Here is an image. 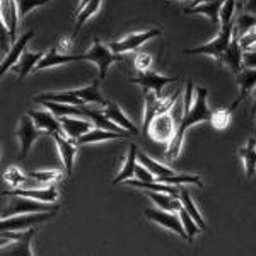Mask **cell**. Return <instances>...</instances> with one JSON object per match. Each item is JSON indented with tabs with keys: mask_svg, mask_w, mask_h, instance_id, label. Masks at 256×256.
Wrapping results in <instances>:
<instances>
[{
	"mask_svg": "<svg viewBox=\"0 0 256 256\" xmlns=\"http://www.w3.org/2000/svg\"><path fill=\"white\" fill-rule=\"evenodd\" d=\"M208 90L205 88H196L195 89V99H193V104L190 110H184L183 116H181V122L178 125V130L174 134V137L169 142L168 150H166V159L172 160L180 156L181 147H183L184 142V134L190 126H195L198 123H207L212 120V113L214 111L208 108Z\"/></svg>",
	"mask_w": 256,
	"mask_h": 256,
	"instance_id": "cell-1",
	"label": "cell"
},
{
	"mask_svg": "<svg viewBox=\"0 0 256 256\" xmlns=\"http://www.w3.org/2000/svg\"><path fill=\"white\" fill-rule=\"evenodd\" d=\"M180 94L181 90L178 89L176 92L169 94L168 98H160L154 90H144V101H146V104H144V125H142L144 135H148V126H150L152 120L174 108Z\"/></svg>",
	"mask_w": 256,
	"mask_h": 256,
	"instance_id": "cell-2",
	"label": "cell"
},
{
	"mask_svg": "<svg viewBox=\"0 0 256 256\" xmlns=\"http://www.w3.org/2000/svg\"><path fill=\"white\" fill-rule=\"evenodd\" d=\"M184 110L181 111V104L176 102L174 104V111H168V113H162L159 116H156L152 120L150 126H148V135L156 140V142H160V144H166L169 146V142L174 137L176 130H178V125L181 122V116H183Z\"/></svg>",
	"mask_w": 256,
	"mask_h": 256,
	"instance_id": "cell-3",
	"label": "cell"
},
{
	"mask_svg": "<svg viewBox=\"0 0 256 256\" xmlns=\"http://www.w3.org/2000/svg\"><path fill=\"white\" fill-rule=\"evenodd\" d=\"M234 26H236V20H230V22L220 24L217 36L210 41V43H205V44L196 46V48L184 50V55H207V56H212V58H216L218 62L222 58V55L226 53V50H227V46H229L230 40H232Z\"/></svg>",
	"mask_w": 256,
	"mask_h": 256,
	"instance_id": "cell-4",
	"label": "cell"
},
{
	"mask_svg": "<svg viewBox=\"0 0 256 256\" xmlns=\"http://www.w3.org/2000/svg\"><path fill=\"white\" fill-rule=\"evenodd\" d=\"M84 56L86 62H90V64H94L98 67V79L101 80H104L111 65L120 60L118 53H114L110 46H106L99 38H94L92 46H90L89 52L84 53Z\"/></svg>",
	"mask_w": 256,
	"mask_h": 256,
	"instance_id": "cell-5",
	"label": "cell"
},
{
	"mask_svg": "<svg viewBox=\"0 0 256 256\" xmlns=\"http://www.w3.org/2000/svg\"><path fill=\"white\" fill-rule=\"evenodd\" d=\"M58 212L52 210V212H31V214H20V216L14 217H7L0 220V229L2 230H28L32 227H38L41 224H44L50 218H53Z\"/></svg>",
	"mask_w": 256,
	"mask_h": 256,
	"instance_id": "cell-6",
	"label": "cell"
},
{
	"mask_svg": "<svg viewBox=\"0 0 256 256\" xmlns=\"http://www.w3.org/2000/svg\"><path fill=\"white\" fill-rule=\"evenodd\" d=\"M9 198H10V204L7 208H4L2 218L20 216V214H31V212H52V210L60 208L58 205H52V204H46V202L32 200V198H28V196L12 195Z\"/></svg>",
	"mask_w": 256,
	"mask_h": 256,
	"instance_id": "cell-7",
	"label": "cell"
},
{
	"mask_svg": "<svg viewBox=\"0 0 256 256\" xmlns=\"http://www.w3.org/2000/svg\"><path fill=\"white\" fill-rule=\"evenodd\" d=\"M41 134H44V132L36 126V123L32 122V118L30 114H24V116L20 118L18 132H16V135H18V138H19V144H20V152H19L20 160H24L28 158L32 144L41 137Z\"/></svg>",
	"mask_w": 256,
	"mask_h": 256,
	"instance_id": "cell-8",
	"label": "cell"
},
{
	"mask_svg": "<svg viewBox=\"0 0 256 256\" xmlns=\"http://www.w3.org/2000/svg\"><path fill=\"white\" fill-rule=\"evenodd\" d=\"M160 34H162V31H160L159 28H152V30H147V31L132 32V34L125 36V38L120 41H111L108 46L113 50L114 53L122 55V53H126V52H135V50H138L144 43H147L148 40L158 38Z\"/></svg>",
	"mask_w": 256,
	"mask_h": 256,
	"instance_id": "cell-9",
	"label": "cell"
},
{
	"mask_svg": "<svg viewBox=\"0 0 256 256\" xmlns=\"http://www.w3.org/2000/svg\"><path fill=\"white\" fill-rule=\"evenodd\" d=\"M144 216H146L148 220L166 227V229L172 230V232H176L180 238L188 241V234H186V230H184L183 224H181V218L180 216H176L174 212H168V210H162V208H146L144 210Z\"/></svg>",
	"mask_w": 256,
	"mask_h": 256,
	"instance_id": "cell-10",
	"label": "cell"
},
{
	"mask_svg": "<svg viewBox=\"0 0 256 256\" xmlns=\"http://www.w3.org/2000/svg\"><path fill=\"white\" fill-rule=\"evenodd\" d=\"M178 77H166V76H160V74L154 72V70H138L137 76L132 77L130 82L132 84H137L140 86L144 90H154L160 96V90L166 88L168 84L171 82H176Z\"/></svg>",
	"mask_w": 256,
	"mask_h": 256,
	"instance_id": "cell-11",
	"label": "cell"
},
{
	"mask_svg": "<svg viewBox=\"0 0 256 256\" xmlns=\"http://www.w3.org/2000/svg\"><path fill=\"white\" fill-rule=\"evenodd\" d=\"M242 53H244V50H242L241 41H239V32L236 31V28H234L232 40H230V43H229V46H227L226 53L222 55V58L218 60L217 64L229 67L234 72V76H238V74L241 72V68H242Z\"/></svg>",
	"mask_w": 256,
	"mask_h": 256,
	"instance_id": "cell-12",
	"label": "cell"
},
{
	"mask_svg": "<svg viewBox=\"0 0 256 256\" xmlns=\"http://www.w3.org/2000/svg\"><path fill=\"white\" fill-rule=\"evenodd\" d=\"M4 196H12V195H19V196H28L32 200H40V202H46V204H55L58 200V190L53 184L44 188H12L2 192Z\"/></svg>",
	"mask_w": 256,
	"mask_h": 256,
	"instance_id": "cell-13",
	"label": "cell"
},
{
	"mask_svg": "<svg viewBox=\"0 0 256 256\" xmlns=\"http://www.w3.org/2000/svg\"><path fill=\"white\" fill-rule=\"evenodd\" d=\"M70 62H86L84 53H82V55H70V53H64V52L60 53L58 46H53V48H50L43 55V58L38 62L34 72H40V70H44V68L58 67V65L70 64Z\"/></svg>",
	"mask_w": 256,
	"mask_h": 256,
	"instance_id": "cell-14",
	"label": "cell"
},
{
	"mask_svg": "<svg viewBox=\"0 0 256 256\" xmlns=\"http://www.w3.org/2000/svg\"><path fill=\"white\" fill-rule=\"evenodd\" d=\"M53 138H55L56 146H58V152L62 156V162H64L65 172H67V176H70L74 171V160H76L77 150H79V140H74L70 137L65 138L62 134H55Z\"/></svg>",
	"mask_w": 256,
	"mask_h": 256,
	"instance_id": "cell-15",
	"label": "cell"
},
{
	"mask_svg": "<svg viewBox=\"0 0 256 256\" xmlns=\"http://www.w3.org/2000/svg\"><path fill=\"white\" fill-rule=\"evenodd\" d=\"M34 36V31H28V32H24L20 38H18L14 41V44L10 46L9 50V53L7 55H4V58H2V64H0V74H6L7 70L14 67L16 64L19 62V58L22 56V53H24V50H26L28 46V43L31 41V38Z\"/></svg>",
	"mask_w": 256,
	"mask_h": 256,
	"instance_id": "cell-16",
	"label": "cell"
},
{
	"mask_svg": "<svg viewBox=\"0 0 256 256\" xmlns=\"http://www.w3.org/2000/svg\"><path fill=\"white\" fill-rule=\"evenodd\" d=\"M28 114L32 118V122L36 123V126L40 130H43L48 135H55V134H64V128H62L60 120L52 113V111H38V110H30Z\"/></svg>",
	"mask_w": 256,
	"mask_h": 256,
	"instance_id": "cell-17",
	"label": "cell"
},
{
	"mask_svg": "<svg viewBox=\"0 0 256 256\" xmlns=\"http://www.w3.org/2000/svg\"><path fill=\"white\" fill-rule=\"evenodd\" d=\"M0 16H2V22L9 28L12 41L18 40V28H19V10L16 0H0Z\"/></svg>",
	"mask_w": 256,
	"mask_h": 256,
	"instance_id": "cell-18",
	"label": "cell"
},
{
	"mask_svg": "<svg viewBox=\"0 0 256 256\" xmlns=\"http://www.w3.org/2000/svg\"><path fill=\"white\" fill-rule=\"evenodd\" d=\"M226 0H208V2L198 4V6L192 7V9H183L184 14H202L205 18L212 20V24L220 28V10Z\"/></svg>",
	"mask_w": 256,
	"mask_h": 256,
	"instance_id": "cell-19",
	"label": "cell"
},
{
	"mask_svg": "<svg viewBox=\"0 0 256 256\" xmlns=\"http://www.w3.org/2000/svg\"><path fill=\"white\" fill-rule=\"evenodd\" d=\"M58 120L62 123V128H64V134L67 135V137L74 138V140H79L82 135L88 134L94 125L90 120H80V116L79 118L62 116Z\"/></svg>",
	"mask_w": 256,
	"mask_h": 256,
	"instance_id": "cell-20",
	"label": "cell"
},
{
	"mask_svg": "<svg viewBox=\"0 0 256 256\" xmlns=\"http://www.w3.org/2000/svg\"><path fill=\"white\" fill-rule=\"evenodd\" d=\"M130 132H113V130H104V128H90L88 134H84L79 138V144H96V142H104V140H114V138H128ZM134 137V135H132Z\"/></svg>",
	"mask_w": 256,
	"mask_h": 256,
	"instance_id": "cell-21",
	"label": "cell"
},
{
	"mask_svg": "<svg viewBox=\"0 0 256 256\" xmlns=\"http://www.w3.org/2000/svg\"><path fill=\"white\" fill-rule=\"evenodd\" d=\"M236 82L239 86L241 94H239V98L234 102L239 104V102L244 101V99L251 94V90L256 88V68H250V67L241 68V72L236 76Z\"/></svg>",
	"mask_w": 256,
	"mask_h": 256,
	"instance_id": "cell-22",
	"label": "cell"
},
{
	"mask_svg": "<svg viewBox=\"0 0 256 256\" xmlns=\"http://www.w3.org/2000/svg\"><path fill=\"white\" fill-rule=\"evenodd\" d=\"M137 160H138V150L135 144H130V148H128V154L125 159V164L120 169V172L116 178L113 180V184H120L125 183L126 180H132L135 176V168H137Z\"/></svg>",
	"mask_w": 256,
	"mask_h": 256,
	"instance_id": "cell-23",
	"label": "cell"
},
{
	"mask_svg": "<svg viewBox=\"0 0 256 256\" xmlns=\"http://www.w3.org/2000/svg\"><path fill=\"white\" fill-rule=\"evenodd\" d=\"M102 111H104V114L110 120H113V122L116 123L118 126H122V128H125V130H128L132 135H134V137H137V135L140 134L138 128L126 118V114L123 113L122 108H120L118 104H114V102H106V106H104V110H102Z\"/></svg>",
	"mask_w": 256,
	"mask_h": 256,
	"instance_id": "cell-24",
	"label": "cell"
},
{
	"mask_svg": "<svg viewBox=\"0 0 256 256\" xmlns=\"http://www.w3.org/2000/svg\"><path fill=\"white\" fill-rule=\"evenodd\" d=\"M239 158L244 162L246 180L251 181L256 174V140L253 137L248 138L246 146L239 148Z\"/></svg>",
	"mask_w": 256,
	"mask_h": 256,
	"instance_id": "cell-25",
	"label": "cell"
},
{
	"mask_svg": "<svg viewBox=\"0 0 256 256\" xmlns=\"http://www.w3.org/2000/svg\"><path fill=\"white\" fill-rule=\"evenodd\" d=\"M43 55H44V52H36V53L24 52L22 53V56L19 58V62L12 67L14 68V72L19 76L20 80H22L30 72H34L36 65H38V62L43 58Z\"/></svg>",
	"mask_w": 256,
	"mask_h": 256,
	"instance_id": "cell-26",
	"label": "cell"
},
{
	"mask_svg": "<svg viewBox=\"0 0 256 256\" xmlns=\"http://www.w3.org/2000/svg\"><path fill=\"white\" fill-rule=\"evenodd\" d=\"M38 104H43L44 108L52 111L56 118L62 116H80L86 118L84 106H74V104H64V102H55V101H41Z\"/></svg>",
	"mask_w": 256,
	"mask_h": 256,
	"instance_id": "cell-27",
	"label": "cell"
},
{
	"mask_svg": "<svg viewBox=\"0 0 256 256\" xmlns=\"http://www.w3.org/2000/svg\"><path fill=\"white\" fill-rule=\"evenodd\" d=\"M41 101H55V102H64V104H74V106H86V101L79 96L74 94V90H62V92H46L41 96L34 98V102Z\"/></svg>",
	"mask_w": 256,
	"mask_h": 256,
	"instance_id": "cell-28",
	"label": "cell"
},
{
	"mask_svg": "<svg viewBox=\"0 0 256 256\" xmlns=\"http://www.w3.org/2000/svg\"><path fill=\"white\" fill-rule=\"evenodd\" d=\"M99 82H101V79L92 80L89 86H86V88L76 89V90H74V94H76V96H79L80 99H84L86 104H89V102H94V104L106 106V102H108V101L102 98L101 90H99Z\"/></svg>",
	"mask_w": 256,
	"mask_h": 256,
	"instance_id": "cell-29",
	"label": "cell"
},
{
	"mask_svg": "<svg viewBox=\"0 0 256 256\" xmlns=\"http://www.w3.org/2000/svg\"><path fill=\"white\" fill-rule=\"evenodd\" d=\"M147 196L152 198L156 202L159 208L168 210V212H178L181 208V200L180 196H174L171 193H162V192H147Z\"/></svg>",
	"mask_w": 256,
	"mask_h": 256,
	"instance_id": "cell-30",
	"label": "cell"
},
{
	"mask_svg": "<svg viewBox=\"0 0 256 256\" xmlns=\"http://www.w3.org/2000/svg\"><path fill=\"white\" fill-rule=\"evenodd\" d=\"M84 113H86V118L90 120L96 126L99 128H104V130H113V132H125V128L118 126L113 120H110L108 116L104 114V111H94V110H89L88 106H84Z\"/></svg>",
	"mask_w": 256,
	"mask_h": 256,
	"instance_id": "cell-31",
	"label": "cell"
},
{
	"mask_svg": "<svg viewBox=\"0 0 256 256\" xmlns=\"http://www.w3.org/2000/svg\"><path fill=\"white\" fill-rule=\"evenodd\" d=\"M236 108H238L236 102H230V106H227V108H218L214 111L212 120H210L212 126L216 128V130H226V128L229 126L230 118H232V113Z\"/></svg>",
	"mask_w": 256,
	"mask_h": 256,
	"instance_id": "cell-32",
	"label": "cell"
},
{
	"mask_svg": "<svg viewBox=\"0 0 256 256\" xmlns=\"http://www.w3.org/2000/svg\"><path fill=\"white\" fill-rule=\"evenodd\" d=\"M40 227V226H38ZM38 227H32V229L28 230V234H26V238L24 239H20V241H14V244L9 246L6 250L4 248V253H10V254H28V256H31L32 254V250H31V239L34 238V234H36V230H38Z\"/></svg>",
	"mask_w": 256,
	"mask_h": 256,
	"instance_id": "cell-33",
	"label": "cell"
},
{
	"mask_svg": "<svg viewBox=\"0 0 256 256\" xmlns=\"http://www.w3.org/2000/svg\"><path fill=\"white\" fill-rule=\"evenodd\" d=\"M138 160L148 169V171L152 172V174L156 176V180H158V178H168V176L176 174L174 169H169L166 166H162L160 162H158V160H154V159H150L147 154H144V152H140V154H138Z\"/></svg>",
	"mask_w": 256,
	"mask_h": 256,
	"instance_id": "cell-34",
	"label": "cell"
},
{
	"mask_svg": "<svg viewBox=\"0 0 256 256\" xmlns=\"http://www.w3.org/2000/svg\"><path fill=\"white\" fill-rule=\"evenodd\" d=\"M102 0H90V2L88 4L86 7H82L80 10H77V22H76V30H74L72 36L76 38L77 34H79L80 28L86 24V20H88L89 18H92L94 14H98L99 7H101Z\"/></svg>",
	"mask_w": 256,
	"mask_h": 256,
	"instance_id": "cell-35",
	"label": "cell"
},
{
	"mask_svg": "<svg viewBox=\"0 0 256 256\" xmlns=\"http://www.w3.org/2000/svg\"><path fill=\"white\" fill-rule=\"evenodd\" d=\"M180 200H181V204H183V207L188 210V214L192 216L195 220L198 222V226H200V229L204 230L205 227V220H204V217H202V214L198 212V208L195 207V204H193V200H192V196H190V192L184 186H180Z\"/></svg>",
	"mask_w": 256,
	"mask_h": 256,
	"instance_id": "cell-36",
	"label": "cell"
},
{
	"mask_svg": "<svg viewBox=\"0 0 256 256\" xmlns=\"http://www.w3.org/2000/svg\"><path fill=\"white\" fill-rule=\"evenodd\" d=\"M158 181H162V183H168V184H174V186H181V184H196V186L204 188V181H202L200 176H195V174H172V176H168V178H158Z\"/></svg>",
	"mask_w": 256,
	"mask_h": 256,
	"instance_id": "cell-37",
	"label": "cell"
},
{
	"mask_svg": "<svg viewBox=\"0 0 256 256\" xmlns=\"http://www.w3.org/2000/svg\"><path fill=\"white\" fill-rule=\"evenodd\" d=\"M178 214H180V218H181V224H183L184 227V230H186V234H188V241L192 242L193 239H195V236L198 234V230H202L200 229V226H198V222L193 218L192 216L188 214V210L181 205V208L178 210Z\"/></svg>",
	"mask_w": 256,
	"mask_h": 256,
	"instance_id": "cell-38",
	"label": "cell"
},
{
	"mask_svg": "<svg viewBox=\"0 0 256 256\" xmlns=\"http://www.w3.org/2000/svg\"><path fill=\"white\" fill-rule=\"evenodd\" d=\"M52 0H16V4H18V10H19V19L22 20L26 18L30 12H32L34 9H38V7H43L50 4Z\"/></svg>",
	"mask_w": 256,
	"mask_h": 256,
	"instance_id": "cell-39",
	"label": "cell"
},
{
	"mask_svg": "<svg viewBox=\"0 0 256 256\" xmlns=\"http://www.w3.org/2000/svg\"><path fill=\"white\" fill-rule=\"evenodd\" d=\"M256 26V14H250V12L244 10V14H241L239 18L236 19V31L239 32V36L246 34L250 30H253Z\"/></svg>",
	"mask_w": 256,
	"mask_h": 256,
	"instance_id": "cell-40",
	"label": "cell"
},
{
	"mask_svg": "<svg viewBox=\"0 0 256 256\" xmlns=\"http://www.w3.org/2000/svg\"><path fill=\"white\" fill-rule=\"evenodd\" d=\"M32 180L40 181L43 184H48L52 181H58L62 178V172L60 171H38V172H28Z\"/></svg>",
	"mask_w": 256,
	"mask_h": 256,
	"instance_id": "cell-41",
	"label": "cell"
},
{
	"mask_svg": "<svg viewBox=\"0 0 256 256\" xmlns=\"http://www.w3.org/2000/svg\"><path fill=\"white\" fill-rule=\"evenodd\" d=\"M239 41H241V46L242 50H251L256 46V26L253 28V30H250L246 32V34L239 36Z\"/></svg>",
	"mask_w": 256,
	"mask_h": 256,
	"instance_id": "cell-42",
	"label": "cell"
},
{
	"mask_svg": "<svg viewBox=\"0 0 256 256\" xmlns=\"http://www.w3.org/2000/svg\"><path fill=\"white\" fill-rule=\"evenodd\" d=\"M135 176H137V180H140V181H158L156 176L152 174L142 162L137 164V168H135Z\"/></svg>",
	"mask_w": 256,
	"mask_h": 256,
	"instance_id": "cell-43",
	"label": "cell"
},
{
	"mask_svg": "<svg viewBox=\"0 0 256 256\" xmlns=\"http://www.w3.org/2000/svg\"><path fill=\"white\" fill-rule=\"evenodd\" d=\"M152 65V56L148 55V53H138V56L135 58V67L137 70H148Z\"/></svg>",
	"mask_w": 256,
	"mask_h": 256,
	"instance_id": "cell-44",
	"label": "cell"
},
{
	"mask_svg": "<svg viewBox=\"0 0 256 256\" xmlns=\"http://www.w3.org/2000/svg\"><path fill=\"white\" fill-rule=\"evenodd\" d=\"M242 65L250 68H256V48L246 50V52L242 53Z\"/></svg>",
	"mask_w": 256,
	"mask_h": 256,
	"instance_id": "cell-45",
	"label": "cell"
},
{
	"mask_svg": "<svg viewBox=\"0 0 256 256\" xmlns=\"http://www.w3.org/2000/svg\"><path fill=\"white\" fill-rule=\"evenodd\" d=\"M74 44V36H68V38H60L58 41V48H62V52L67 53L68 50H72Z\"/></svg>",
	"mask_w": 256,
	"mask_h": 256,
	"instance_id": "cell-46",
	"label": "cell"
},
{
	"mask_svg": "<svg viewBox=\"0 0 256 256\" xmlns=\"http://www.w3.org/2000/svg\"><path fill=\"white\" fill-rule=\"evenodd\" d=\"M244 10L250 12V14H256V0H248L246 6H244Z\"/></svg>",
	"mask_w": 256,
	"mask_h": 256,
	"instance_id": "cell-47",
	"label": "cell"
},
{
	"mask_svg": "<svg viewBox=\"0 0 256 256\" xmlns=\"http://www.w3.org/2000/svg\"><path fill=\"white\" fill-rule=\"evenodd\" d=\"M204 2H208V0H192V2L188 4L184 9H192V7H195V6H198V4H204Z\"/></svg>",
	"mask_w": 256,
	"mask_h": 256,
	"instance_id": "cell-48",
	"label": "cell"
},
{
	"mask_svg": "<svg viewBox=\"0 0 256 256\" xmlns=\"http://www.w3.org/2000/svg\"><path fill=\"white\" fill-rule=\"evenodd\" d=\"M251 98H253V116H256V88L251 90Z\"/></svg>",
	"mask_w": 256,
	"mask_h": 256,
	"instance_id": "cell-49",
	"label": "cell"
},
{
	"mask_svg": "<svg viewBox=\"0 0 256 256\" xmlns=\"http://www.w3.org/2000/svg\"><path fill=\"white\" fill-rule=\"evenodd\" d=\"M89 2H90V0H80V2H79V7H77V10H80L82 7H86V6H88Z\"/></svg>",
	"mask_w": 256,
	"mask_h": 256,
	"instance_id": "cell-50",
	"label": "cell"
},
{
	"mask_svg": "<svg viewBox=\"0 0 256 256\" xmlns=\"http://www.w3.org/2000/svg\"><path fill=\"white\" fill-rule=\"evenodd\" d=\"M180 2H184V0H180Z\"/></svg>",
	"mask_w": 256,
	"mask_h": 256,
	"instance_id": "cell-51",
	"label": "cell"
},
{
	"mask_svg": "<svg viewBox=\"0 0 256 256\" xmlns=\"http://www.w3.org/2000/svg\"><path fill=\"white\" fill-rule=\"evenodd\" d=\"M254 48H256V46H254Z\"/></svg>",
	"mask_w": 256,
	"mask_h": 256,
	"instance_id": "cell-52",
	"label": "cell"
}]
</instances>
